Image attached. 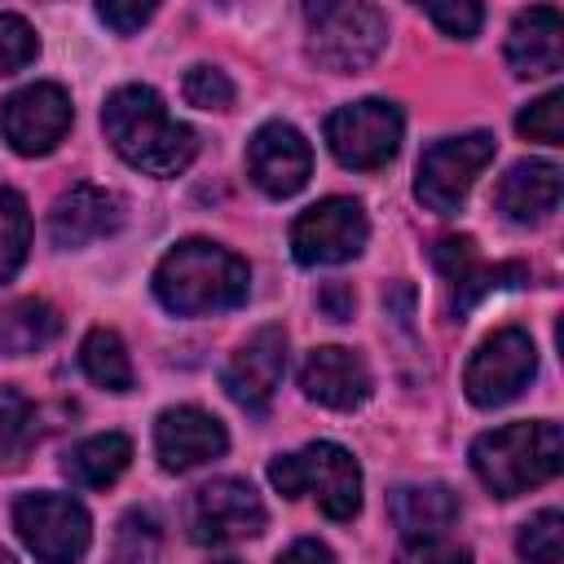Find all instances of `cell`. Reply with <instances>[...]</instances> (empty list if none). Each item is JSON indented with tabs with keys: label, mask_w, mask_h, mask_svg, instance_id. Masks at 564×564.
I'll return each mask as SVG.
<instances>
[{
	"label": "cell",
	"mask_w": 564,
	"mask_h": 564,
	"mask_svg": "<svg viewBox=\"0 0 564 564\" xmlns=\"http://www.w3.org/2000/svg\"><path fill=\"white\" fill-rule=\"evenodd\" d=\"M123 225V198L101 185H70L48 212V238L62 251L88 247Z\"/></svg>",
	"instance_id": "2e32d148"
},
{
	"label": "cell",
	"mask_w": 564,
	"mask_h": 564,
	"mask_svg": "<svg viewBox=\"0 0 564 564\" xmlns=\"http://www.w3.org/2000/svg\"><path fill=\"white\" fill-rule=\"evenodd\" d=\"M507 66L511 75H555L564 66V18L551 4L524 9L507 31Z\"/></svg>",
	"instance_id": "d6986e66"
},
{
	"label": "cell",
	"mask_w": 564,
	"mask_h": 564,
	"mask_svg": "<svg viewBox=\"0 0 564 564\" xmlns=\"http://www.w3.org/2000/svg\"><path fill=\"white\" fill-rule=\"evenodd\" d=\"M564 467V436L551 419H520L471 441V471L494 498H516Z\"/></svg>",
	"instance_id": "3957f363"
},
{
	"label": "cell",
	"mask_w": 564,
	"mask_h": 564,
	"mask_svg": "<svg viewBox=\"0 0 564 564\" xmlns=\"http://www.w3.org/2000/svg\"><path fill=\"white\" fill-rule=\"evenodd\" d=\"M300 388L308 401H317L326 410H357L370 397V366L361 361V352L326 344V348H313L304 357Z\"/></svg>",
	"instance_id": "e0dca14e"
},
{
	"label": "cell",
	"mask_w": 564,
	"mask_h": 564,
	"mask_svg": "<svg viewBox=\"0 0 564 564\" xmlns=\"http://www.w3.org/2000/svg\"><path fill=\"white\" fill-rule=\"evenodd\" d=\"M494 132H463V137H445L432 141L419 159V176H414V194L427 212L436 216H454L463 207V198L471 194L476 176L494 163Z\"/></svg>",
	"instance_id": "52a82bcc"
},
{
	"label": "cell",
	"mask_w": 564,
	"mask_h": 564,
	"mask_svg": "<svg viewBox=\"0 0 564 564\" xmlns=\"http://www.w3.org/2000/svg\"><path fill=\"white\" fill-rule=\"evenodd\" d=\"M79 366L84 375L106 388V392H128L132 388V357L123 348V339L110 330V326H93L79 344Z\"/></svg>",
	"instance_id": "603a6c76"
},
{
	"label": "cell",
	"mask_w": 564,
	"mask_h": 564,
	"mask_svg": "<svg viewBox=\"0 0 564 564\" xmlns=\"http://www.w3.org/2000/svg\"><path fill=\"white\" fill-rule=\"evenodd\" d=\"M264 520H269V511H264L260 494L238 476H220V480L194 489L189 511H185V529L203 546H225V542L256 538L264 529Z\"/></svg>",
	"instance_id": "8fae6325"
},
{
	"label": "cell",
	"mask_w": 564,
	"mask_h": 564,
	"mask_svg": "<svg viewBox=\"0 0 564 564\" xmlns=\"http://www.w3.org/2000/svg\"><path fill=\"white\" fill-rule=\"evenodd\" d=\"M370 238V220L366 207L357 198H322L313 207H304L291 225V256L300 264H344L352 256H361Z\"/></svg>",
	"instance_id": "30bf717a"
},
{
	"label": "cell",
	"mask_w": 564,
	"mask_h": 564,
	"mask_svg": "<svg viewBox=\"0 0 564 564\" xmlns=\"http://www.w3.org/2000/svg\"><path fill=\"white\" fill-rule=\"evenodd\" d=\"M57 330H62V317L48 300H13L9 308H0V352L9 357L44 348Z\"/></svg>",
	"instance_id": "7402d4cb"
},
{
	"label": "cell",
	"mask_w": 564,
	"mask_h": 564,
	"mask_svg": "<svg viewBox=\"0 0 564 564\" xmlns=\"http://www.w3.org/2000/svg\"><path fill=\"white\" fill-rule=\"evenodd\" d=\"M401 132H405V119L383 97H361V101H348L326 115V145L352 172L383 167L397 154Z\"/></svg>",
	"instance_id": "ba28073f"
},
{
	"label": "cell",
	"mask_w": 564,
	"mask_h": 564,
	"mask_svg": "<svg viewBox=\"0 0 564 564\" xmlns=\"http://www.w3.org/2000/svg\"><path fill=\"white\" fill-rule=\"evenodd\" d=\"M40 53V40L22 13H0V75H13L31 66Z\"/></svg>",
	"instance_id": "f1b7e54d"
},
{
	"label": "cell",
	"mask_w": 564,
	"mask_h": 564,
	"mask_svg": "<svg viewBox=\"0 0 564 564\" xmlns=\"http://www.w3.org/2000/svg\"><path fill=\"white\" fill-rule=\"evenodd\" d=\"M423 13H427L445 35H454V40H471V35L480 31V22H485V9L471 4V0H458V4H423Z\"/></svg>",
	"instance_id": "f546056e"
},
{
	"label": "cell",
	"mask_w": 564,
	"mask_h": 564,
	"mask_svg": "<svg viewBox=\"0 0 564 564\" xmlns=\"http://www.w3.org/2000/svg\"><path fill=\"white\" fill-rule=\"evenodd\" d=\"M397 564H471V551L449 538H419V542L401 546Z\"/></svg>",
	"instance_id": "4dcf8cb0"
},
{
	"label": "cell",
	"mask_w": 564,
	"mask_h": 564,
	"mask_svg": "<svg viewBox=\"0 0 564 564\" xmlns=\"http://www.w3.org/2000/svg\"><path fill=\"white\" fill-rule=\"evenodd\" d=\"M31 247V207L18 189L0 185V282H9Z\"/></svg>",
	"instance_id": "d4e9b609"
},
{
	"label": "cell",
	"mask_w": 564,
	"mask_h": 564,
	"mask_svg": "<svg viewBox=\"0 0 564 564\" xmlns=\"http://www.w3.org/2000/svg\"><path fill=\"white\" fill-rule=\"evenodd\" d=\"M154 295L176 317H203L247 304L251 295V269L238 251L212 242V238H185L176 242L159 269H154Z\"/></svg>",
	"instance_id": "7a4b0ae2"
},
{
	"label": "cell",
	"mask_w": 564,
	"mask_h": 564,
	"mask_svg": "<svg viewBox=\"0 0 564 564\" xmlns=\"http://www.w3.org/2000/svg\"><path fill=\"white\" fill-rule=\"evenodd\" d=\"M128 463H132V441L123 432H97L66 449L62 471L79 489H106L128 471Z\"/></svg>",
	"instance_id": "44dd1931"
},
{
	"label": "cell",
	"mask_w": 564,
	"mask_h": 564,
	"mask_svg": "<svg viewBox=\"0 0 564 564\" xmlns=\"http://www.w3.org/2000/svg\"><path fill=\"white\" fill-rule=\"evenodd\" d=\"M533 375H538L533 339L520 326H502L489 339H480V348L471 352V361L463 370V392L471 405L494 410V405H507L511 397H520Z\"/></svg>",
	"instance_id": "9c48e42d"
},
{
	"label": "cell",
	"mask_w": 564,
	"mask_h": 564,
	"mask_svg": "<svg viewBox=\"0 0 564 564\" xmlns=\"http://www.w3.org/2000/svg\"><path fill=\"white\" fill-rule=\"evenodd\" d=\"M516 132L529 141H546V145H564V93L551 88L546 97H538L533 106H524L516 115Z\"/></svg>",
	"instance_id": "4316f807"
},
{
	"label": "cell",
	"mask_w": 564,
	"mask_h": 564,
	"mask_svg": "<svg viewBox=\"0 0 564 564\" xmlns=\"http://www.w3.org/2000/svg\"><path fill=\"white\" fill-rule=\"evenodd\" d=\"M35 432V405L18 388L0 383V467H18L31 454Z\"/></svg>",
	"instance_id": "cb8c5ba5"
},
{
	"label": "cell",
	"mask_w": 564,
	"mask_h": 564,
	"mask_svg": "<svg viewBox=\"0 0 564 564\" xmlns=\"http://www.w3.org/2000/svg\"><path fill=\"white\" fill-rule=\"evenodd\" d=\"M317 304H322L335 322H348V317H352V291H348L344 282H330V286L317 295Z\"/></svg>",
	"instance_id": "836d02e7"
},
{
	"label": "cell",
	"mask_w": 564,
	"mask_h": 564,
	"mask_svg": "<svg viewBox=\"0 0 564 564\" xmlns=\"http://www.w3.org/2000/svg\"><path fill=\"white\" fill-rule=\"evenodd\" d=\"M97 18L106 26H115L119 35H132L154 18V4H97Z\"/></svg>",
	"instance_id": "1f68e13d"
},
{
	"label": "cell",
	"mask_w": 564,
	"mask_h": 564,
	"mask_svg": "<svg viewBox=\"0 0 564 564\" xmlns=\"http://www.w3.org/2000/svg\"><path fill=\"white\" fill-rule=\"evenodd\" d=\"M516 551L524 564H564V516L555 507H546L533 520H524Z\"/></svg>",
	"instance_id": "484cf974"
},
{
	"label": "cell",
	"mask_w": 564,
	"mask_h": 564,
	"mask_svg": "<svg viewBox=\"0 0 564 564\" xmlns=\"http://www.w3.org/2000/svg\"><path fill=\"white\" fill-rule=\"evenodd\" d=\"M278 564H335V555H330L326 542H317V538H300V542H291V546L278 555Z\"/></svg>",
	"instance_id": "d6a6232c"
},
{
	"label": "cell",
	"mask_w": 564,
	"mask_h": 564,
	"mask_svg": "<svg viewBox=\"0 0 564 564\" xmlns=\"http://www.w3.org/2000/svg\"><path fill=\"white\" fill-rule=\"evenodd\" d=\"M247 176L269 198H291L313 176V145L304 141V132L295 123L269 119L247 141Z\"/></svg>",
	"instance_id": "4fadbf2b"
},
{
	"label": "cell",
	"mask_w": 564,
	"mask_h": 564,
	"mask_svg": "<svg viewBox=\"0 0 564 564\" xmlns=\"http://www.w3.org/2000/svg\"><path fill=\"white\" fill-rule=\"evenodd\" d=\"M269 480L282 498H313L326 520H352L361 511V467L335 441H313L269 463Z\"/></svg>",
	"instance_id": "277c9868"
},
{
	"label": "cell",
	"mask_w": 564,
	"mask_h": 564,
	"mask_svg": "<svg viewBox=\"0 0 564 564\" xmlns=\"http://www.w3.org/2000/svg\"><path fill=\"white\" fill-rule=\"evenodd\" d=\"M560 185H564V172L551 159H520L502 172L494 203L516 225H542L560 207Z\"/></svg>",
	"instance_id": "ac0fdd59"
},
{
	"label": "cell",
	"mask_w": 564,
	"mask_h": 564,
	"mask_svg": "<svg viewBox=\"0 0 564 564\" xmlns=\"http://www.w3.org/2000/svg\"><path fill=\"white\" fill-rule=\"evenodd\" d=\"M0 132L26 159H40V154L57 150V141L70 132V97H66V88L40 79V84H26V88L9 93L4 106H0Z\"/></svg>",
	"instance_id": "7c38bea8"
},
{
	"label": "cell",
	"mask_w": 564,
	"mask_h": 564,
	"mask_svg": "<svg viewBox=\"0 0 564 564\" xmlns=\"http://www.w3.org/2000/svg\"><path fill=\"white\" fill-rule=\"evenodd\" d=\"M286 370V330L282 326H260L220 370V383L229 392V401H238L251 414H264L278 383Z\"/></svg>",
	"instance_id": "5bb4252c"
},
{
	"label": "cell",
	"mask_w": 564,
	"mask_h": 564,
	"mask_svg": "<svg viewBox=\"0 0 564 564\" xmlns=\"http://www.w3.org/2000/svg\"><path fill=\"white\" fill-rule=\"evenodd\" d=\"M101 128L115 154L145 176H181L198 154L194 128L172 119L163 97L150 84L115 88L101 106Z\"/></svg>",
	"instance_id": "6da1fadb"
},
{
	"label": "cell",
	"mask_w": 564,
	"mask_h": 564,
	"mask_svg": "<svg viewBox=\"0 0 564 564\" xmlns=\"http://www.w3.org/2000/svg\"><path fill=\"white\" fill-rule=\"evenodd\" d=\"M216 564H238V560H216Z\"/></svg>",
	"instance_id": "d590c367"
},
{
	"label": "cell",
	"mask_w": 564,
	"mask_h": 564,
	"mask_svg": "<svg viewBox=\"0 0 564 564\" xmlns=\"http://www.w3.org/2000/svg\"><path fill=\"white\" fill-rule=\"evenodd\" d=\"M181 93H185V101L198 106V110H229V106H234V79H229L220 66H207V62H198V66L185 70Z\"/></svg>",
	"instance_id": "83f0119b"
},
{
	"label": "cell",
	"mask_w": 564,
	"mask_h": 564,
	"mask_svg": "<svg viewBox=\"0 0 564 564\" xmlns=\"http://www.w3.org/2000/svg\"><path fill=\"white\" fill-rule=\"evenodd\" d=\"M229 449L225 423L203 405H167L154 419V454L163 471H189Z\"/></svg>",
	"instance_id": "9a60e30c"
},
{
	"label": "cell",
	"mask_w": 564,
	"mask_h": 564,
	"mask_svg": "<svg viewBox=\"0 0 564 564\" xmlns=\"http://www.w3.org/2000/svg\"><path fill=\"white\" fill-rule=\"evenodd\" d=\"M13 529L40 564H79L93 546V520L84 502L66 494H22L13 502Z\"/></svg>",
	"instance_id": "8992f818"
},
{
	"label": "cell",
	"mask_w": 564,
	"mask_h": 564,
	"mask_svg": "<svg viewBox=\"0 0 564 564\" xmlns=\"http://www.w3.org/2000/svg\"><path fill=\"white\" fill-rule=\"evenodd\" d=\"M308 22V57L330 75L366 70L388 44V18L375 4H304Z\"/></svg>",
	"instance_id": "5b68a950"
},
{
	"label": "cell",
	"mask_w": 564,
	"mask_h": 564,
	"mask_svg": "<svg viewBox=\"0 0 564 564\" xmlns=\"http://www.w3.org/2000/svg\"><path fill=\"white\" fill-rule=\"evenodd\" d=\"M0 564H18V560H13V555H9L4 546H0Z\"/></svg>",
	"instance_id": "e575fe53"
},
{
	"label": "cell",
	"mask_w": 564,
	"mask_h": 564,
	"mask_svg": "<svg viewBox=\"0 0 564 564\" xmlns=\"http://www.w3.org/2000/svg\"><path fill=\"white\" fill-rule=\"evenodd\" d=\"M388 516L405 542L445 538V529L458 520V498L441 480H414V485H397L388 494Z\"/></svg>",
	"instance_id": "ffe728a7"
}]
</instances>
